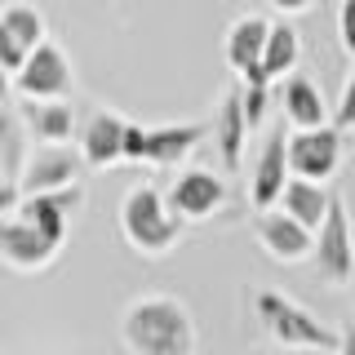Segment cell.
Instances as JSON below:
<instances>
[{"label":"cell","instance_id":"13","mask_svg":"<svg viewBox=\"0 0 355 355\" xmlns=\"http://www.w3.org/2000/svg\"><path fill=\"white\" fill-rule=\"evenodd\" d=\"M125 125L116 111H94L80 129V155L94 169H111L116 160H125Z\"/></svg>","mask_w":355,"mask_h":355},{"label":"cell","instance_id":"21","mask_svg":"<svg viewBox=\"0 0 355 355\" xmlns=\"http://www.w3.org/2000/svg\"><path fill=\"white\" fill-rule=\"evenodd\" d=\"M0 27L9 31V36H18L27 49H36L40 40H49V27H44V14L36 5H27V0H14V5L0 9Z\"/></svg>","mask_w":355,"mask_h":355},{"label":"cell","instance_id":"7","mask_svg":"<svg viewBox=\"0 0 355 355\" xmlns=\"http://www.w3.org/2000/svg\"><path fill=\"white\" fill-rule=\"evenodd\" d=\"M80 160L85 155L67 142H40L36 151H27V164H22L18 191L22 196H40V191H58V187H71L80 178Z\"/></svg>","mask_w":355,"mask_h":355},{"label":"cell","instance_id":"11","mask_svg":"<svg viewBox=\"0 0 355 355\" xmlns=\"http://www.w3.org/2000/svg\"><path fill=\"white\" fill-rule=\"evenodd\" d=\"M253 231H258L262 249L271 253L275 262H302L315 253V231L302 227L293 214H284V209H262L258 222H253Z\"/></svg>","mask_w":355,"mask_h":355},{"label":"cell","instance_id":"22","mask_svg":"<svg viewBox=\"0 0 355 355\" xmlns=\"http://www.w3.org/2000/svg\"><path fill=\"white\" fill-rule=\"evenodd\" d=\"M240 103H244V120H249V129H258L266 120V107H271V80H244Z\"/></svg>","mask_w":355,"mask_h":355},{"label":"cell","instance_id":"4","mask_svg":"<svg viewBox=\"0 0 355 355\" xmlns=\"http://www.w3.org/2000/svg\"><path fill=\"white\" fill-rule=\"evenodd\" d=\"M315 266H320V280L324 284H351L355 280V231L347 218V205L333 196L329 218L320 222L315 231Z\"/></svg>","mask_w":355,"mask_h":355},{"label":"cell","instance_id":"30","mask_svg":"<svg viewBox=\"0 0 355 355\" xmlns=\"http://www.w3.org/2000/svg\"><path fill=\"white\" fill-rule=\"evenodd\" d=\"M9 89H14V76H9L5 67H0V103H5V98H9Z\"/></svg>","mask_w":355,"mask_h":355},{"label":"cell","instance_id":"9","mask_svg":"<svg viewBox=\"0 0 355 355\" xmlns=\"http://www.w3.org/2000/svg\"><path fill=\"white\" fill-rule=\"evenodd\" d=\"M164 200H169V209L182 222H205V218H214L222 209V200H227V182H222L218 173H209V169H187V173H178L169 182Z\"/></svg>","mask_w":355,"mask_h":355},{"label":"cell","instance_id":"16","mask_svg":"<svg viewBox=\"0 0 355 355\" xmlns=\"http://www.w3.org/2000/svg\"><path fill=\"white\" fill-rule=\"evenodd\" d=\"M266 36H271V18L262 14H244L231 22L227 40H222V53H227V67L231 71H249V67L262 62V49H266Z\"/></svg>","mask_w":355,"mask_h":355},{"label":"cell","instance_id":"18","mask_svg":"<svg viewBox=\"0 0 355 355\" xmlns=\"http://www.w3.org/2000/svg\"><path fill=\"white\" fill-rule=\"evenodd\" d=\"M214 138H218V155H222V169L236 173L240 160H244V138H249V120H244V103H240V89H231L218 107V125H214Z\"/></svg>","mask_w":355,"mask_h":355},{"label":"cell","instance_id":"19","mask_svg":"<svg viewBox=\"0 0 355 355\" xmlns=\"http://www.w3.org/2000/svg\"><path fill=\"white\" fill-rule=\"evenodd\" d=\"M329 205H333V196L324 191V182H311V178H297V173L288 178V187H284V196H280L284 214H293L311 231H320V222L329 218Z\"/></svg>","mask_w":355,"mask_h":355},{"label":"cell","instance_id":"26","mask_svg":"<svg viewBox=\"0 0 355 355\" xmlns=\"http://www.w3.org/2000/svg\"><path fill=\"white\" fill-rule=\"evenodd\" d=\"M338 36H342V49L355 58V0H342L338 5Z\"/></svg>","mask_w":355,"mask_h":355},{"label":"cell","instance_id":"10","mask_svg":"<svg viewBox=\"0 0 355 355\" xmlns=\"http://www.w3.org/2000/svg\"><path fill=\"white\" fill-rule=\"evenodd\" d=\"M288 178H293V169H288V133L275 129V133H266V142L258 151V164H253V178H249V200H253L258 214L280 205Z\"/></svg>","mask_w":355,"mask_h":355},{"label":"cell","instance_id":"15","mask_svg":"<svg viewBox=\"0 0 355 355\" xmlns=\"http://www.w3.org/2000/svg\"><path fill=\"white\" fill-rule=\"evenodd\" d=\"M280 103H284V116L293 129H315V125H329V103L320 94V85L302 71H288L284 76V89H280Z\"/></svg>","mask_w":355,"mask_h":355},{"label":"cell","instance_id":"27","mask_svg":"<svg viewBox=\"0 0 355 355\" xmlns=\"http://www.w3.org/2000/svg\"><path fill=\"white\" fill-rule=\"evenodd\" d=\"M18 200H22V191H18V182H14V178H9V169H5V155H0V214H14Z\"/></svg>","mask_w":355,"mask_h":355},{"label":"cell","instance_id":"3","mask_svg":"<svg viewBox=\"0 0 355 355\" xmlns=\"http://www.w3.org/2000/svg\"><path fill=\"white\" fill-rule=\"evenodd\" d=\"M253 311H258L262 329L288 351H338V333L324 320H315L306 306L288 302L284 293H258Z\"/></svg>","mask_w":355,"mask_h":355},{"label":"cell","instance_id":"1","mask_svg":"<svg viewBox=\"0 0 355 355\" xmlns=\"http://www.w3.org/2000/svg\"><path fill=\"white\" fill-rule=\"evenodd\" d=\"M120 338L133 355H196V320L178 297H138L120 320Z\"/></svg>","mask_w":355,"mask_h":355},{"label":"cell","instance_id":"2","mask_svg":"<svg viewBox=\"0 0 355 355\" xmlns=\"http://www.w3.org/2000/svg\"><path fill=\"white\" fill-rule=\"evenodd\" d=\"M182 227L187 222L169 209V200L147 182L133 187L125 196V205H120V236L129 240V249L147 253V258H164L182 240Z\"/></svg>","mask_w":355,"mask_h":355},{"label":"cell","instance_id":"12","mask_svg":"<svg viewBox=\"0 0 355 355\" xmlns=\"http://www.w3.org/2000/svg\"><path fill=\"white\" fill-rule=\"evenodd\" d=\"M58 258V244L44 240L27 218H0V262L14 271H40Z\"/></svg>","mask_w":355,"mask_h":355},{"label":"cell","instance_id":"25","mask_svg":"<svg viewBox=\"0 0 355 355\" xmlns=\"http://www.w3.org/2000/svg\"><path fill=\"white\" fill-rule=\"evenodd\" d=\"M125 160L129 164H147V129L142 125H125Z\"/></svg>","mask_w":355,"mask_h":355},{"label":"cell","instance_id":"23","mask_svg":"<svg viewBox=\"0 0 355 355\" xmlns=\"http://www.w3.org/2000/svg\"><path fill=\"white\" fill-rule=\"evenodd\" d=\"M27 53H31L27 44H22L18 36H9V31L0 27V67H5L9 76H18V71H22V62H27Z\"/></svg>","mask_w":355,"mask_h":355},{"label":"cell","instance_id":"5","mask_svg":"<svg viewBox=\"0 0 355 355\" xmlns=\"http://www.w3.org/2000/svg\"><path fill=\"white\" fill-rule=\"evenodd\" d=\"M342 164V129L338 125H315V129H293L288 138V169L311 182H324Z\"/></svg>","mask_w":355,"mask_h":355},{"label":"cell","instance_id":"24","mask_svg":"<svg viewBox=\"0 0 355 355\" xmlns=\"http://www.w3.org/2000/svg\"><path fill=\"white\" fill-rule=\"evenodd\" d=\"M333 125L342 133H355V71L347 76V85H342V98H338V107H333Z\"/></svg>","mask_w":355,"mask_h":355},{"label":"cell","instance_id":"17","mask_svg":"<svg viewBox=\"0 0 355 355\" xmlns=\"http://www.w3.org/2000/svg\"><path fill=\"white\" fill-rule=\"evenodd\" d=\"M209 125H160V129H147V164H160V169H173L191 155L200 142H205Z\"/></svg>","mask_w":355,"mask_h":355},{"label":"cell","instance_id":"29","mask_svg":"<svg viewBox=\"0 0 355 355\" xmlns=\"http://www.w3.org/2000/svg\"><path fill=\"white\" fill-rule=\"evenodd\" d=\"M338 355H355V320L347 324V333L338 338Z\"/></svg>","mask_w":355,"mask_h":355},{"label":"cell","instance_id":"20","mask_svg":"<svg viewBox=\"0 0 355 355\" xmlns=\"http://www.w3.org/2000/svg\"><path fill=\"white\" fill-rule=\"evenodd\" d=\"M297 58H302L297 27L293 22H271V36H266V49H262V71L271 80H284L288 71H297Z\"/></svg>","mask_w":355,"mask_h":355},{"label":"cell","instance_id":"31","mask_svg":"<svg viewBox=\"0 0 355 355\" xmlns=\"http://www.w3.org/2000/svg\"><path fill=\"white\" fill-rule=\"evenodd\" d=\"M351 284H355V280H351Z\"/></svg>","mask_w":355,"mask_h":355},{"label":"cell","instance_id":"6","mask_svg":"<svg viewBox=\"0 0 355 355\" xmlns=\"http://www.w3.org/2000/svg\"><path fill=\"white\" fill-rule=\"evenodd\" d=\"M71 62L53 40H40L36 49L27 53L22 71L14 76V94L18 98H67L71 94Z\"/></svg>","mask_w":355,"mask_h":355},{"label":"cell","instance_id":"28","mask_svg":"<svg viewBox=\"0 0 355 355\" xmlns=\"http://www.w3.org/2000/svg\"><path fill=\"white\" fill-rule=\"evenodd\" d=\"M275 9H280V14H306L311 5H315V0H271Z\"/></svg>","mask_w":355,"mask_h":355},{"label":"cell","instance_id":"14","mask_svg":"<svg viewBox=\"0 0 355 355\" xmlns=\"http://www.w3.org/2000/svg\"><path fill=\"white\" fill-rule=\"evenodd\" d=\"M18 116L36 142H71L76 138V111L67 98H22Z\"/></svg>","mask_w":355,"mask_h":355},{"label":"cell","instance_id":"8","mask_svg":"<svg viewBox=\"0 0 355 355\" xmlns=\"http://www.w3.org/2000/svg\"><path fill=\"white\" fill-rule=\"evenodd\" d=\"M85 209V187L71 182V187H58V191H40V196H22L18 200V218H27L31 227L40 231L44 240H53L62 249L67 240V227L71 218Z\"/></svg>","mask_w":355,"mask_h":355}]
</instances>
